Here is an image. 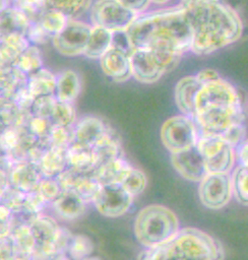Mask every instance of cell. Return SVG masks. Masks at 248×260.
<instances>
[{
  "label": "cell",
  "mask_w": 248,
  "mask_h": 260,
  "mask_svg": "<svg viewBox=\"0 0 248 260\" xmlns=\"http://www.w3.org/2000/svg\"><path fill=\"white\" fill-rule=\"evenodd\" d=\"M127 31L134 49L180 56L191 51L192 34L183 2L137 15Z\"/></svg>",
  "instance_id": "cell-1"
},
{
  "label": "cell",
  "mask_w": 248,
  "mask_h": 260,
  "mask_svg": "<svg viewBox=\"0 0 248 260\" xmlns=\"http://www.w3.org/2000/svg\"><path fill=\"white\" fill-rule=\"evenodd\" d=\"M191 34V52L207 55L237 42L243 32L239 13L221 1H185Z\"/></svg>",
  "instance_id": "cell-2"
},
{
  "label": "cell",
  "mask_w": 248,
  "mask_h": 260,
  "mask_svg": "<svg viewBox=\"0 0 248 260\" xmlns=\"http://www.w3.org/2000/svg\"><path fill=\"white\" fill-rule=\"evenodd\" d=\"M195 118L199 132L224 137L244 126V113L235 86L220 77L203 83L195 100Z\"/></svg>",
  "instance_id": "cell-3"
},
{
  "label": "cell",
  "mask_w": 248,
  "mask_h": 260,
  "mask_svg": "<svg viewBox=\"0 0 248 260\" xmlns=\"http://www.w3.org/2000/svg\"><path fill=\"white\" fill-rule=\"evenodd\" d=\"M139 260H224V248L205 232L184 228L165 243L143 251Z\"/></svg>",
  "instance_id": "cell-4"
},
{
  "label": "cell",
  "mask_w": 248,
  "mask_h": 260,
  "mask_svg": "<svg viewBox=\"0 0 248 260\" xmlns=\"http://www.w3.org/2000/svg\"><path fill=\"white\" fill-rule=\"evenodd\" d=\"M180 230L177 215L161 204H150L141 208L134 220V235L144 248L157 247Z\"/></svg>",
  "instance_id": "cell-5"
},
{
  "label": "cell",
  "mask_w": 248,
  "mask_h": 260,
  "mask_svg": "<svg viewBox=\"0 0 248 260\" xmlns=\"http://www.w3.org/2000/svg\"><path fill=\"white\" fill-rule=\"evenodd\" d=\"M199 134L195 121L185 115L173 116L161 127V140L171 153L196 146Z\"/></svg>",
  "instance_id": "cell-6"
},
{
  "label": "cell",
  "mask_w": 248,
  "mask_h": 260,
  "mask_svg": "<svg viewBox=\"0 0 248 260\" xmlns=\"http://www.w3.org/2000/svg\"><path fill=\"white\" fill-rule=\"evenodd\" d=\"M208 173L229 174L235 165V147L222 136L200 133L196 144Z\"/></svg>",
  "instance_id": "cell-7"
},
{
  "label": "cell",
  "mask_w": 248,
  "mask_h": 260,
  "mask_svg": "<svg viewBox=\"0 0 248 260\" xmlns=\"http://www.w3.org/2000/svg\"><path fill=\"white\" fill-rule=\"evenodd\" d=\"M136 17L137 14L125 6L122 1H96L89 10L91 25L112 32L126 30Z\"/></svg>",
  "instance_id": "cell-8"
},
{
  "label": "cell",
  "mask_w": 248,
  "mask_h": 260,
  "mask_svg": "<svg viewBox=\"0 0 248 260\" xmlns=\"http://www.w3.org/2000/svg\"><path fill=\"white\" fill-rule=\"evenodd\" d=\"M61 226L50 215L41 214L30 225V231L36 240V248L32 260H54L61 256L56 242Z\"/></svg>",
  "instance_id": "cell-9"
},
{
  "label": "cell",
  "mask_w": 248,
  "mask_h": 260,
  "mask_svg": "<svg viewBox=\"0 0 248 260\" xmlns=\"http://www.w3.org/2000/svg\"><path fill=\"white\" fill-rule=\"evenodd\" d=\"M92 25L79 19H69L64 29L53 38L54 48L62 55H83L87 47Z\"/></svg>",
  "instance_id": "cell-10"
},
{
  "label": "cell",
  "mask_w": 248,
  "mask_h": 260,
  "mask_svg": "<svg viewBox=\"0 0 248 260\" xmlns=\"http://www.w3.org/2000/svg\"><path fill=\"white\" fill-rule=\"evenodd\" d=\"M198 196L203 206L209 209L225 207L233 196L231 176L229 174L208 173L199 182Z\"/></svg>",
  "instance_id": "cell-11"
},
{
  "label": "cell",
  "mask_w": 248,
  "mask_h": 260,
  "mask_svg": "<svg viewBox=\"0 0 248 260\" xmlns=\"http://www.w3.org/2000/svg\"><path fill=\"white\" fill-rule=\"evenodd\" d=\"M132 201L133 196L121 185H105L100 189L92 204L102 215L118 217L129 210Z\"/></svg>",
  "instance_id": "cell-12"
},
{
  "label": "cell",
  "mask_w": 248,
  "mask_h": 260,
  "mask_svg": "<svg viewBox=\"0 0 248 260\" xmlns=\"http://www.w3.org/2000/svg\"><path fill=\"white\" fill-rule=\"evenodd\" d=\"M62 191L76 193L86 203L94 201L102 185L94 176V172H80L68 167L56 178Z\"/></svg>",
  "instance_id": "cell-13"
},
{
  "label": "cell",
  "mask_w": 248,
  "mask_h": 260,
  "mask_svg": "<svg viewBox=\"0 0 248 260\" xmlns=\"http://www.w3.org/2000/svg\"><path fill=\"white\" fill-rule=\"evenodd\" d=\"M132 76L141 83L157 82L166 70L151 50L135 49L130 56Z\"/></svg>",
  "instance_id": "cell-14"
},
{
  "label": "cell",
  "mask_w": 248,
  "mask_h": 260,
  "mask_svg": "<svg viewBox=\"0 0 248 260\" xmlns=\"http://www.w3.org/2000/svg\"><path fill=\"white\" fill-rule=\"evenodd\" d=\"M171 162L177 173L188 181L200 182L208 174L205 160L197 146L171 153Z\"/></svg>",
  "instance_id": "cell-15"
},
{
  "label": "cell",
  "mask_w": 248,
  "mask_h": 260,
  "mask_svg": "<svg viewBox=\"0 0 248 260\" xmlns=\"http://www.w3.org/2000/svg\"><path fill=\"white\" fill-rule=\"evenodd\" d=\"M202 83L195 75H189L181 78L175 86V103L182 113L191 119L195 118V100L201 88Z\"/></svg>",
  "instance_id": "cell-16"
},
{
  "label": "cell",
  "mask_w": 248,
  "mask_h": 260,
  "mask_svg": "<svg viewBox=\"0 0 248 260\" xmlns=\"http://www.w3.org/2000/svg\"><path fill=\"white\" fill-rule=\"evenodd\" d=\"M101 68L115 82H124L132 76L130 57L111 48L101 59Z\"/></svg>",
  "instance_id": "cell-17"
},
{
  "label": "cell",
  "mask_w": 248,
  "mask_h": 260,
  "mask_svg": "<svg viewBox=\"0 0 248 260\" xmlns=\"http://www.w3.org/2000/svg\"><path fill=\"white\" fill-rule=\"evenodd\" d=\"M74 130L75 141L88 146H94L111 129L99 117L85 115L77 119L74 124Z\"/></svg>",
  "instance_id": "cell-18"
},
{
  "label": "cell",
  "mask_w": 248,
  "mask_h": 260,
  "mask_svg": "<svg viewBox=\"0 0 248 260\" xmlns=\"http://www.w3.org/2000/svg\"><path fill=\"white\" fill-rule=\"evenodd\" d=\"M43 175L39 166L30 161H19L9 176L10 185L25 194L38 189Z\"/></svg>",
  "instance_id": "cell-19"
},
{
  "label": "cell",
  "mask_w": 248,
  "mask_h": 260,
  "mask_svg": "<svg viewBox=\"0 0 248 260\" xmlns=\"http://www.w3.org/2000/svg\"><path fill=\"white\" fill-rule=\"evenodd\" d=\"M50 205L60 218L73 220L84 213L86 202L72 191H62Z\"/></svg>",
  "instance_id": "cell-20"
},
{
  "label": "cell",
  "mask_w": 248,
  "mask_h": 260,
  "mask_svg": "<svg viewBox=\"0 0 248 260\" xmlns=\"http://www.w3.org/2000/svg\"><path fill=\"white\" fill-rule=\"evenodd\" d=\"M133 167L124 156L103 164L94 170V176L102 186L121 185Z\"/></svg>",
  "instance_id": "cell-21"
},
{
  "label": "cell",
  "mask_w": 248,
  "mask_h": 260,
  "mask_svg": "<svg viewBox=\"0 0 248 260\" xmlns=\"http://www.w3.org/2000/svg\"><path fill=\"white\" fill-rule=\"evenodd\" d=\"M30 21L12 2H1V37L18 34L25 35Z\"/></svg>",
  "instance_id": "cell-22"
},
{
  "label": "cell",
  "mask_w": 248,
  "mask_h": 260,
  "mask_svg": "<svg viewBox=\"0 0 248 260\" xmlns=\"http://www.w3.org/2000/svg\"><path fill=\"white\" fill-rule=\"evenodd\" d=\"M81 90V79L79 74L72 70L66 69L57 75L55 96L57 101L64 103H73Z\"/></svg>",
  "instance_id": "cell-23"
},
{
  "label": "cell",
  "mask_w": 248,
  "mask_h": 260,
  "mask_svg": "<svg viewBox=\"0 0 248 260\" xmlns=\"http://www.w3.org/2000/svg\"><path fill=\"white\" fill-rule=\"evenodd\" d=\"M67 148L52 146L47 150L38 164L44 178H57L68 168Z\"/></svg>",
  "instance_id": "cell-24"
},
{
  "label": "cell",
  "mask_w": 248,
  "mask_h": 260,
  "mask_svg": "<svg viewBox=\"0 0 248 260\" xmlns=\"http://www.w3.org/2000/svg\"><path fill=\"white\" fill-rule=\"evenodd\" d=\"M24 35L12 34L1 37V68L13 66L18 57L29 47Z\"/></svg>",
  "instance_id": "cell-25"
},
{
  "label": "cell",
  "mask_w": 248,
  "mask_h": 260,
  "mask_svg": "<svg viewBox=\"0 0 248 260\" xmlns=\"http://www.w3.org/2000/svg\"><path fill=\"white\" fill-rule=\"evenodd\" d=\"M9 236L13 244L14 260H32L36 248V240L30 226L16 225L12 229Z\"/></svg>",
  "instance_id": "cell-26"
},
{
  "label": "cell",
  "mask_w": 248,
  "mask_h": 260,
  "mask_svg": "<svg viewBox=\"0 0 248 260\" xmlns=\"http://www.w3.org/2000/svg\"><path fill=\"white\" fill-rule=\"evenodd\" d=\"M57 75L46 67L27 75L26 87L34 98L55 94Z\"/></svg>",
  "instance_id": "cell-27"
},
{
  "label": "cell",
  "mask_w": 248,
  "mask_h": 260,
  "mask_svg": "<svg viewBox=\"0 0 248 260\" xmlns=\"http://www.w3.org/2000/svg\"><path fill=\"white\" fill-rule=\"evenodd\" d=\"M68 167L80 172H94L96 169V157L92 146L77 141L67 148Z\"/></svg>",
  "instance_id": "cell-28"
},
{
  "label": "cell",
  "mask_w": 248,
  "mask_h": 260,
  "mask_svg": "<svg viewBox=\"0 0 248 260\" xmlns=\"http://www.w3.org/2000/svg\"><path fill=\"white\" fill-rule=\"evenodd\" d=\"M92 149L96 157V168L123 156L120 141L111 130L92 146Z\"/></svg>",
  "instance_id": "cell-29"
},
{
  "label": "cell",
  "mask_w": 248,
  "mask_h": 260,
  "mask_svg": "<svg viewBox=\"0 0 248 260\" xmlns=\"http://www.w3.org/2000/svg\"><path fill=\"white\" fill-rule=\"evenodd\" d=\"M27 75L14 66L1 68V99L12 100L22 88L26 87Z\"/></svg>",
  "instance_id": "cell-30"
},
{
  "label": "cell",
  "mask_w": 248,
  "mask_h": 260,
  "mask_svg": "<svg viewBox=\"0 0 248 260\" xmlns=\"http://www.w3.org/2000/svg\"><path fill=\"white\" fill-rule=\"evenodd\" d=\"M111 48L112 31L100 26H92L89 41L83 55L92 60H100Z\"/></svg>",
  "instance_id": "cell-31"
},
{
  "label": "cell",
  "mask_w": 248,
  "mask_h": 260,
  "mask_svg": "<svg viewBox=\"0 0 248 260\" xmlns=\"http://www.w3.org/2000/svg\"><path fill=\"white\" fill-rule=\"evenodd\" d=\"M30 112L21 110L13 101L1 99V129L26 126Z\"/></svg>",
  "instance_id": "cell-32"
},
{
  "label": "cell",
  "mask_w": 248,
  "mask_h": 260,
  "mask_svg": "<svg viewBox=\"0 0 248 260\" xmlns=\"http://www.w3.org/2000/svg\"><path fill=\"white\" fill-rule=\"evenodd\" d=\"M69 18L61 11L51 8L47 5L46 10L41 15L39 22L48 31V34L54 38L59 35L66 26Z\"/></svg>",
  "instance_id": "cell-33"
},
{
  "label": "cell",
  "mask_w": 248,
  "mask_h": 260,
  "mask_svg": "<svg viewBox=\"0 0 248 260\" xmlns=\"http://www.w3.org/2000/svg\"><path fill=\"white\" fill-rule=\"evenodd\" d=\"M14 67L21 70L26 75L41 69L43 66V56L39 47L29 46L15 61Z\"/></svg>",
  "instance_id": "cell-34"
},
{
  "label": "cell",
  "mask_w": 248,
  "mask_h": 260,
  "mask_svg": "<svg viewBox=\"0 0 248 260\" xmlns=\"http://www.w3.org/2000/svg\"><path fill=\"white\" fill-rule=\"evenodd\" d=\"M94 250L95 244L89 237L81 234L73 235L70 240L66 256L70 260H83L89 257Z\"/></svg>",
  "instance_id": "cell-35"
},
{
  "label": "cell",
  "mask_w": 248,
  "mask_h": 260,
  "mask_svg": "<svg viewBox=\"0 0 248 260\" xmlns=\"http://www.w3.org/2000/svg\"><path fill=\"white\" fill-rule=\"evenodd\" d=\"M233 195L243 205H248V167L239 165L231 176Z\"/></svg>",
  "instance_id": "cell-36"
},
{
  "label": "cell",
  "mask_w": 248,
  "mask_h": 260,
  "mask_svg": "<svg viewBox=\"0 0 248 260\" xmlns=\"http://www.w3.org/2000/svg\"><path fill=\"white\" fill-rule=\"evenodd\" d=\"M92 3L91 1H47L49 7L61 11L69 19H77L78 16L89 11Z\"/></svg>",
  "instance_id": "cell-37"
},
{
  "label": "cell",
  "mask_w": 248,
  "mask_h": 260,
  "mask_svg": "<svg viewBox=\"0 0 248 260\" xmlns=\"http://www.w3.org/2000/svg\"><path fill=\"white\" fill-rule=\"evenodd\" d=\"M50 120L53 126H73L77 121L73 103L58 101Z\"/></svg>",
  "instance_id": "cell-38"
},
{
  "label": "cell",
  "mask_w": 248,
  "mask_h": 260,
  "mask_svg": "<svg viewBox=\"0 0 248 260\" xmlns=\"http://www.w3.org/2000/svg\"><path fill=\"white\" fill-rule=\"evenodd\" d=\"M57 102L55 94L35 98L29 109L30 115L37 118L50 119L53 115Z\"/></svg>",
  "instance_id": "cell-39"
},
{
  "label": "cell",
  "mask_w": 248,
  "mask_h": 260,
  "mask_svg": "<svg viewBox=\"0 0 248 260\" xmlns=\"http://www.w3.org/2000/svg\"><path fill=\"white\" fill-rule=\"evenodd\" d=\"M26 126L1 129V153H12L18 146Z\"/></svg>",
  "instance_id": "cell-40"
},
{
  "label": "cell",
  "mask_w": 248,
  "mask_h": 260,
  "mask_svg": "<svg viewBox=\"0 0 248 260\" xmlns=\"http://www.w3.org/2000/svg\"><path fill=\"white\" fill-rule=\"evenodd\" d=\"M147 179L145 174L139 170L132 168L128 176L125 178L121 186L133 197L139 195L146 187Z\"/></svg>",
  "instance_id": "cell-41"
},
{
  "label": "cell",
  "mask_w": 248,
  "mask_h": 260,
  "mask_svg": "<svg viewBox=\"0 0 248 260\" xmlns=\"http://www.w3.org/2000/svg\"><path fill=\"white\" fill-rule=\"evenodd\" d=\"M26 194L11 185L1 189V205L6 206L13 213L19 211L25 201Z\"/></svg>",
  "instance_id": "cell-42"
},
{
  "label": "cell",
  "mask_w": 248,
  "mask_h": 260,
  "mask_svg": "<svg viewBox=\"0 0 248 260\" xmlns=\"http://www.w3.org/2000/svg\"><path fill=\"white\" fill-rule=\"evenodd\" d=\"M50 139L53 146L69 147L75 142V130L73 126H54L51 133Z\"/></svg>",
  "instance_id": "cell-43"
},
{
  "label": "cell",
  "mask_w": 248,
  "mask_h": 260,
  "mask_svg": "<svg viewBox=\"0 0 248 260\" xmlns=\"http://www.w3.org/2000/svg\"><path fill=\"white\" fill-rule=\"evenodd\" d=\"M12 3L27 16L30 22L39 21L47 8V1H14Z\"/></svg>",
  "instance_id": "cell-44"
},
{
  "label": "cell",
  "mask_w": 248,
  "mask_h": 260,
  "mask_svg": "<svg viewBox=\"0 0 248 260\" xmlns=\"http://www.w3.org/2000/svg\"><path fill=\"white\" fill-rule=\"evenodd\" d=\"M37 190L44 200L49 204L62 192V188L56 178H43Z\"/></svg>",
  "instance_id": "cell-45"
},
{
  "label": "cell",
  "mask_w": 248,
  "mask_h": 260,
  "mask_svg": "<svg viewBox=\"0 0 248 260\" xmlns=\"http://www.w3.org/2000/svg\"><path fill=\"white\" fill-rule=\"evenodd\" d=\"M24 36L30 46L37 47L53 40V38L48 34V31L41 25L39 21L30 22Z\"/></svg>",
  "instance_id": "cell-46"
},
{
  "label": "cell",
  "mask_w": 248,
  "mask_h": 260,
  "mask_svg": "<svg viewBox=\"0 0 248 260\" xmlns=\"http://www.w3.org/2000/svg\"><path fill=\"white\" fill-rule=\"evenodd\" d=\"M26 127L28 131L38 138H45L50 136V133L53 129V124L50 119L30 117L28 120Z\"/></svg>",
  "instance_id": "cell-47"
},
{
  "label": "cell",
  "mask_w": 248,
  "mask_h": 260,
  "mask_svg": "<svg viewBox=\"0 0 248 260\" xmlns=\"http://www.w3.org/2000/svg\"><path fill=\"white\" fill-rule=\"evenodd\" d=\"M112 48L126 54L129 57L131 56L135 49L132 45L127 29L112 32Z\"/></svg>",
  "instance_id": "cell-48"
},
{
  "label": "cell",
  "mask_w": 248,
  "mask_h": 260,
  "mask_svg": "<svg viewBox=\"0 0 248 260\" xmlns=\"http://www.w3.org/2000/svg\"><path fill=\"white\" fill-rule=\"evenodd\" d=\"M195 76L202 84L212 81V80H215V79H219L221 77L220 74L218 73V71L210 69V68H206V69H202V70L198 71L195 74Z\"/></svg>",
  "instance_id": "cell-49"
},
{
  "label": "cell",
  "mask_w": 248,
  "mask_h": 260,
  "mask_svg": "<svg viewBox=\"0 0 248 260\" xmlns=\"http://www.w3.org/2000/svg\"><path fill=\"white\" fill-rule=\"evenodd\" d=\"M125 6L132 10L137 15L144 13L150 5V1H122Z\"/></svg>",
  "instance_id": "cell-50"
},
{
  "label": "cell",
  "mask_w": 248,
  "mask_h": 260,
  "mask_svg": "<svg viewBox=\"0 0 248 260\" xmlns=\"http://www.w3.org/2000/svg\"><path fill=\"white\" fill-rule=\"evenodd\" d=\"M237 155L240 160V165L248 167V141H243L237 146Z\"/></svg>",
  "instance_id": "cell-51"
},
{
  "label": "cell",
  "mask_w": 248,
  "mask_h": 260,
  "mask_svg": "<svg viewBox=\"0 0 248 260\" xmlns=\"http://www.w3.org/2000/svg\"><path fill=\"white\" fill-rule=\"evenodd\" d=\"M54 260H70L66 255H61V256H58L56 259Z\"/></svg>",
  "instance_id": "cell-52"
},
{
  "label": "cell",
  "mask_w": 248,
  "mask_h": 260,
  "mask_svg": "<svg viewBox=\"0 0 248 260\" xmlns=\"http://www.w3.org/2000/svg\"><path fill=\"white\" fill-rule=\"evenodd\" d=\"M83 260H102L100 257H94V256H89Z\"/></svg>",
  "instance_id": "cell-53"
}]
</instances>
